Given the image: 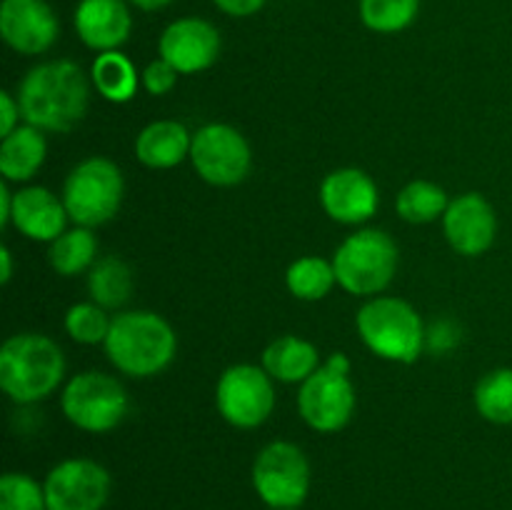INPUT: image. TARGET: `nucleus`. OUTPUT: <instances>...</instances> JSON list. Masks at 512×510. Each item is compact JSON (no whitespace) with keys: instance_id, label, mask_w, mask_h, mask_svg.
<instances>
[{"instance_id":"obj_1","label":"nucleus","mask_w":512,"mask_h":510,"mask_svg":"<svg viewBox=\"0 0 512 510\" xmlns=\"http://www.w3.org/2000/svg\"><path fill=\"white\" fill-rule=\"evenodd\" d=\"M23 120L43 133H70L90 105V80L73 60H50L28 70L18 88Z\"/></svg>"},{"instance_id":"obj_2","label":"nucleus","mask_w":512,"mask_h":510,"mask_svg":"<svg viewBox=\"0 0 512 510\" xmlns=\"http://www.w3.org/2000/svg\"><path fill=\"white\" fill-rule=\"evenodd\" d=\"M103 348L123 375L153 378L173 363L178 338L163 315L153 310H125L110 323Z\"/></svg>"},{"instance_id":"obj_3","label":"nucleus","mask_w":512,"mask_h":510,"mask_svg":"<svg viewBox=\"0 0 512 510\" xmlns=\"http://www.w3.org/2000/svg\"><path fill=\"white\" fill-rule=\"evenodd\" d=\"M63 378L65 355L48 335L18 333L0 348V388L15 403H40L60 388Z\"/></svg>"},{"instance_id":"obj_4","label":"nucleus","mask_w":512,"mask_h":510,"mask_svg":"<svg viewBox=\"0 0 512 510\" xmlns=\"http://www.w3.org/2000/svg\"><path fill=\"white\" fill-rule=\"evenodd\" d=\"M355 328L370 353L390 363L410 365L423 350V320L418 310L403 298L378 295L370 298L355 315Z\"/></svg>"},{"instance_id":"obj_5","label":"nucleus","mask_w":512,"mask_h":510,"mask_svg":"<svg viewBox=\"0 0 512 510\" xmlns=\"http://www.w3.org/2000/svg\"><path fill=\"white\" fill-rule=\"evenodd\" d=\"M400 253L385 230L365 228L348 235L333 255L335 278L350 295H380L398 273Z\"/></svg>"},{"instance_id":"obj_6","label":"nucleus","mask_w":512,"mask_h":510,"mask_svg":"<svg viewBox=\"0 0 512 510\" xmlns=\"http://www.w3.org/2000/svg\"><path fill=\"white\" fill-rule=\"evenodd\" d=\"M123 193L125 180L118 165L108 158L93 155L70 170L60 198L75 225L93 230L118 215Z\"/></svg>"},{"instance_id":"obj_7","label":"nucleus","mask_w":512,"mask_h":510,"mask_svg":"<svg viewBox=\"0 0 512 510\" xmlns=\"http://www.w3.org/2000/svg\"><path fill=\"white\" fill-rule=\"evenodd\" d=\"M63 415L85 433H110L128 415V393L118 378L85 370L65 383L60 395Z\"/></svg>"},{"instance_id":"obj_8","label":"nucleus","mask_w":512,"mask_h":510,"mask_svg":"<svg viewBox=\"0 0 512 510\" xmlns=\"http://www.w3.org/2000/svg\"><path fill=\"white\" fill-rule=\"evenodd\" d=\"M253 488L268 508H300L310 493L308 455L288 440L268 443L253 463Z\"/></svg>"},{"instance_id":"obj_9","label":"nucleus","mask_w":512,"mask_h":510,"mask_svg":"<svg viewBox=\"0 0 512 510\" xmlns=\"http://www.w3.org/2000/svg\"><path fill=\"white\" fill-rule=\"evenodd\" d=\"M215 405L220 418L233 428H260L275 408L273 378L263 365H230L215 385Z\"/></svg>"},{"instance_id":"obj_10","label":"nucleus","mask_w":512,"mask_h":510,"mask_svg":"<svg viewBox=\"0 0 512 510\" xmlns=\"http://www.w3.org/2000/svg\"><path fill=\"white\" fill-rule=\"evenodd\" d=\"M190 163L205 183L218 185V188H233L248 178L250 165H253V150L238 128L225 123H210L193 133Z\"/></svg>"},{"instance_id":"obj_11","label":"nucleus","mask_w":512,"mask_h":510,"mask_svg":"<svg viewBox=\"0 0 512 510\" xmlns=\"http://www.w3.org/2000/svg\"><path fill=\"white\" fill-rule=\"evenodd\" d=\"M300 418L318 433H338L355 413V385L350 375L320 365L298 393Z\"/></svg>"},{"instance_id":"obj_12","label":"nucleus","mask_w":512,"mask_h":510,"mask_svg":"<svg viewBox=\"0 0 512 510\" xmlns=\"http://www.w3.org/2000/svg\"><path fill=\"white\" fill-rule=\"evenodd\" d=\"M48 510H103L110 498V473L90 458H68L45 478Z\"/></svg>"},{"instance_id":"obj_13","label":"nucleus","mask_w":512,"mask_h":510,"mask_svg":"<svg viewBox=\"0 0 512 510\" xmlns=\"http://www.w3.org/2000/svg\"><path fill=\"white\" fill-rule=\"evenodd\" d=\"M443 230L455 253L478 258L493 248L498 235V215L485 195L465 193L450 200L443 215Z\"/></svg>"},{"instance_id":"obj_14","label":"nucleus","mask_w":512,"mask_h":510,"mask_svg":"<svg viewBox=\"0 0 512 510\" xmlns=\"http://www.w3.org/2000/svg\"><path fill=\"white\" fill-rule=\"evenodd\" d=\"M320 205L335 223L360 225L378 213V185L365 170L338 168L320 183Z\"/></svg>"},{"instance_id":"obj_15","label":"nucleus","mask_w":512,"mask_h":510,"mask_svg":"<svg viewBox=\"0 0 512 510\" xmlns=\"http://www.w3.org/2000/svg\"><path fill=\"white\" fill-rule=\"evenodd\" d=\"M158 50L180 75L200 73L220 58V33L203 18H180L163 30Z\"/></svg>"},{"instance_id":"obj_16","label":"nucleus","mask_w":512,"mask_h":510,"mask_svg":"<svg viewBox=\"0 0 512 510\" xmlns=\"http://www.w3.org/2000/svg\"><path fill=\"white\" fill-rule=\"evenodd\" d=\"M60 25L43 0H3L0 35L20 55H40L53 48Z\"/></svg>"},{"instance_id":"obj_17","label":"nucleus","mask_w":512,"mask_h":510,"mask_svg":"<svg viewBox=\"0 0 512 510\" xmlns=\"http://www.w3.org/2000/svg\"><path fill=\"white\" fill-rule=\"evenodd\" d=\"M133 18L125 0H80L75 8V33L90 50H118L130 38Z\"/></svg>"},{"instance_id":"obj_18","label":"nucleus","mask_w":512,"mask_h":510,"mask_svg":"<svg viewBox=\"0 0 512 510\" xmlns=\"http://www.w3.org/2000/svg\"><path fill=\"white\" fill-rule=\"evenodd\" d=\"M68 210H65L63 198L50 193L48 188L30 185L15 193L13 200V223L28 240L38 243H53L55 238L65 233L68 223Z\"/></svg>"},{"instance_id":"obj_19","label":"nucleus","mask_w":512,"mask_h":510,"mask_svg":"<svg viewBox=\"0 0 512 510\" xmlns=\"http://www.w3.org/2000/svg\"><path fill=\"white\" fill-rule=\"evenodd\" d=\"M193 135L178 120H155L135 138V158L153 170H168L190 158Z\"/></svg>"},{"instance_id":"obj_20","label":"nucleus","mask_w":512,"mask_h":510,"mask_svg":"<svg viewBox=\"0 0 512 510\" xmlns=\"http://www.w3.org/2000/svg\"><path fill=\"white\" fill-rule=\"evenodd\" d=\"M45 153H48V143H45L43 130L28 123L18 125L0 143V175L8 183H28L43 168Z\"/></svg>"},{"instance_id":"obj_21","label":"nucleus","mask_w":512,"mask_h":510,"mask_svg":"<svg viewBox=\"0 0 512 510\" xmlns=\"http://www.w3.org/2000/svg\"><path fill=\"white\" fill-rule=\"evenodd\" d=\"M268 375L280 383H305L320 368V353L298 335H280L260 355Z\"/></svg>"},{"instance_id":"obj_22","label":"nucleus","mask_w":512,"mask_h":510,"mask_svg":"<svg viewBox=\"0 0 512 510\" xmlns=\"http://www.w3.org/2000/svg\"><path fill=\"white\" fill-rule=\"evenodd\" d=\"M90 80H93L95 90L110 103H128L135 98L140 85L138 70L120 50L100 53L90 68Z\"/></svg>"},{"instance_id":"obj_23","label":"nucleus","mask_w":512,"mask_h":510,"mask_svg":"<svg viewBox=\"0 0 512 510\" xmlns=\"http://www.w3.org/2000/svg\"><path fill=\"white\" fill-rule=\"evenodd\" d=\"M88 290L93 303L105 310H118L133 295V270L115 255L95 260L88 275Z\"/></svg>"},{"instance_id":"obj_24","label":"nucleus","mask_w":512,"mask_h":510,"mask_svg":"<svg viewBox=\"0 0 512 510\" xmlns=\"http://www.w3.org/2000/svg\"><path fill=\"white\" fill-rule=\"evenodd\" d=\"M95 255H98V240H95L93 230L80 228V225H75L73 230H65L60 238L50 243L48 250L50 268L63 278H73V275L93 268Z\"/></svg>"},{"instance_id":"obj_25","label":"nucleus","mask_w":512,"mask_h":510,"mask_svg":"<svg viewBox=\"0 0 512 510\" xmlns=\"http://www.w3.org/2000/svg\"><path fill=\"white\" fill-rule=\"evenodd\" d=\"M448 205V193L433 180H413L400 190L398 200H395V210L400 218L413 225H425L443 218Z\"/></svg>"},{"instance_id":"obj_26","label":"nucleus","mask_w":512,"mask_h":510,"mask_svg":"<svg viewBox=\"0 0 512 510\" xmlns=\"http://www.w3.org/2000/svg\"><path fill=\"white\" fill-rule=\"evenodd\" d=\"M335 283H338V278H335L333 263L318 258V255L298 258L285 273V285H288L290 293L298 300H308V303L323 300Z\"/></svg>"},{"instance_id":"obj_27","label":"nucleus","mask_w":512,"mask_h":510,"mask_svg":"<svg viewBox=\"0 0 512 510\" xmlns=\"http://www.w3.org/2000/svg\"><path fill=\"white\" fill-rule=\"evenodd\" d=\"M475 410L495 425H512V368H498L475 385Z\"/></svg>"},{"instance_id":"obj_28","label":"nucleus","mask_w":512,"mask_h":510,"mask_svg":"<svg viewBox=\"0 0 512 510\" xmlns=\"http://www.w3.org/2000/svg\"><path fill=\"white\" fill-rule=\"evenodd\" d=\"M420 0H360V20L375 33H400L418 18Z\"/></svg>"},{"instance_id":"obj_29","label":"nucleus","mask_w":512,"mask_h":510,"mask_svg":"<svg viewBox=\"0 0 512 510\" xmlns=\"http://www.w3.org/2000/svg\"><path fill=\"white\" fill-rule=\"evenodd\" d=\"M110 323H113V318H108L105 308H100L98 303H75L65 313V330L80 345L105 343Z\"/></svg>"},{"instance_id":"obj_30","label":"nucleus","mask_w":512,"mask_h":510,"mask_svg":"<svg viewBox=\"0 0 512 510\" xmlns=\"http://www.w3.org/2000/svg\"><path fill=\"white\" fill-rule=\"evenodd\" d=\"M0 510H48L45 485L25 473H5L0 478Z\"/></svg>"},{"instance_id":"obj_31","label":"nucleus","mask_w":512,"mask_h":510,"mask_svg":"<svg viewBox=\"0 0 512 510\" xmlns=\"http://www.w3.org/2000/svg\"><path fill=\"white\" fill-rule=\"evenodd\" d=\"M178 70L168 63V60L158 58L153 63H148V68L143 70V88L150 95H168L170 90L178 83Z\"/></svg>"},{"instance_id":"obj_32","label":"nucleus","mask_w":512,"mask_h":510,"mask_svg":"<svg viewBox=\"0 0 512 510\" xmlns=\"http://www.w3.org/2000/svg\"><path fill=\"white\" fill-rule=\"evenodd\" d=\"M20 118H23V113H20L18 98H13L8 90H3L0 93V135L5 138V135L13 133L20 125Z\"/></svg>"},{"instance_id":"obj_33","label":"nucleus","mask_w":512,"mask_h":510,"mask_svg":"<svg viewBox=\"0 0 512 510\" xmlns=\"http://www.w3.org/2000/svg\"><path fill=\"white\" fill-rule=\"evenodd\" d=\"M225 15H233V18H248L255 15L265 5V0H213Z\"/></svg>"},{"instance_id":"obj_34","label":"nucleus","mask_w":512,"mask_h":510,"mask_svg":"<svg viewBox=\"0 0 512 510\" xmlns=\"http://www.w3.org/2000/svg\"><path fill=\"white\" fill-rule=\"evenodd\" d=\"M13 200L15 193H10V183L3 180L0 183V228L3 230L13 223Z\"/></svg>"},{"instance_id":"obj_35","label":"nucleus","mask_w":512,"mask_h":510,"mask_svg":"<svg viewBox=\"0 0 512 510\" xmlns=\"http://www.w3.org/2000/svg\"><path fill=\"white\" fill-rule=\"evenodd\" d=\"M0 265H3V270H0V283L8 285L10 278H13V253L8 250V245L0 248Z\"/></svg>"},{"instance_id":"obj_36","label":"nucleus","mask_w":512,"mask_h":510,"mask_svg":"<svg viewBox=\"0 0 512 510\" xmlns=\"http://www.w3.org/2000/svg\"><path fill=\"white\" fill-rule=\"evenodd\" d=\"M325 365H328V368H333V370H338V373H345V375H350V368H353V365H350V358L345 353L328 355Z\"/></svg>"},{"instance_id":"obj_37","label":"nucleus","mask_w":512,"mask_h":510,"mask_svg":"<svg viewBox=\"0 0 512 510\" xmlns=\"http://www.w3.org/2000/svg\"><path fill=\"white\" fill-rule=\"evenodd\" d=\"M133 5H138L140 10H160L165 8V5H170L173 0H130Z\"/></svg>"},{"instance_id":"obj_38","label":"nucleus","mask_w":512,"mask_h":510,"mask_svg":"<svg viewBox=\"0 0 512 510\" xmlns=\"http://www.w3.org/2000/svg\"><path fill=\"white\" fill-rule=\"evenodd\" d=\"M268 510H298V508H268Z\"/></svg>"}]
</instances>
